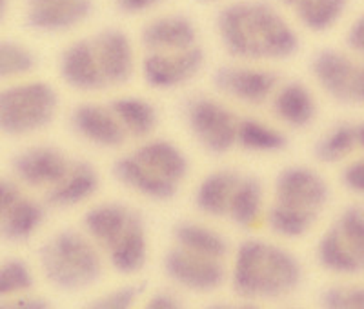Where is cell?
Instances as JSON below:
<instances>
[{"mask_svg":"<svg viewBox=\"0 0 364 309\" xmlns=\"http://www.w3.org/2000/svg\"><path fill=\"white\" fill-rule=\"evenodd\" d=\"M91 40L106 86H126L136 70L135 48L128 35L117 28H106L91 37Z\"/></svg>","mask_w":364,"mask_h":309,"instance_id":"17","label":"cell"},{"mask_svg":"<svg viewBox=\"0 0 364 309\" xmlns=\"http://www.w3.org/2000/svg\"><path fill=\"white\" fill-rule=\"evenodd\" d=\"M41 264L46 278L64 291L90 288L102 275L97 246L75 229L58 231L42 246Z\"/></svg>","mask_w":364,"mask_h":309,"instance_id":"6","label":"cell"},{"mask_svg":"<svg viewBox=\"0 0 364 309\" xmlns=\"http://www.w3.org/2000/svg\"><path fill=\"white\" fill-rule=\"evenodd\" d=\"M44 220V210L33 198L22 197L0 227V237L11 242H22L33 235Z\"/></svg>","mask_w":364,"mask_h":309,"instance_id":"29","label":"cell"},{"mask_svg":"<svg viewBox=\"0 0 364 309\" xmlns=\"http://www.w3.org/2000/svg\"><path fill=\"white\" fill-rule=\"evenodd\" d=\"M142 309H182V308L173 295H170V293H157V295H154V297L146 302V305Z\"/></svg>","mask_w":364,"mask_h":309,"instance_id":"39","label":"cell"},{"mask_svg":"<svg viewBox=\"0 0 364 309\" xmlns=\"http://www.w3.org/2000/svg\"><path fill=\"white\" fill-rule=\"evenodd\" d=\"M184 120L193 141L206 153L223 157L237 148L240 116L226 102L210 95H195L184 104Z\"/></svg>","mask_w":364,"mask_h":309,"instance_id":"8","label":"cell"},{"mask_svg":"<svg viewBox=\"0 0 364 309\" xmlns=\"http://www.w3.org/2000/svg\"><path fill=\"white\" fill-rule=\"evenodd\" d=\"M91 0H26V24L41 33H64L91 15Z\"/></svg>","mask_w":364,"mask_h":309,"instance_id":"18","label":"cell"},{"mask_svg":"<svg viewBox=\"0 0 364 309\" xmlns=\"http://www.w3.org/2000/svg\"><path fill=\"white\" fill-rule=\"evenodd\" d=\"M242 173L230 168L213 169L195 190V206L208 217H228Z\"/></svg>","mask_w":364,"mask_h":309,"instance_id":"23","label":"cell"},{"mask_svg":"<svg viewBox=\"0 0 364 309\" xmlns=\"http://www.w3.org/2000/svg\"><path fill=\"white\" fill-rule=\"evenodd\" d=\"M301 264L284 247L246 240L233 260V289L246 298H281L301 282Z\"/></svg>","mask_w":364,"mask_h":309,"instance_id":"4","label":"cell"},{"mask_svg":"<svg viewBox=\"0 0 364 309\" xmlns=\"http://www.w3.org/2000/svg\"><path fill=\"white\" fill-rule=\"evenodd\" d=\"M58 75L77 93H100L108 90L97 60L91 38H77L58 55Z\"/></svg>","mask_w":364,"mask_h":309,"instance_id":"16","label":"cell"},{"mask_svg":"<svg viewBox=\"0 0 364 309\" xmlns=\"http://www.w3.org/2000/svg\"><path fill=\"white\" fill-rule=\"evenodd\" d=\"M240 309H259V308H255V305H242Z\"/></svg>","mask_w":364,"mask_h":309,"instance_id":"43","label":"cell"},{"mask_svg":"<svg viewBox=\"0 0 364 309\" xmlns=\"http://www.w3.org/2000/svg\"><path fill=\"white\" fill-rule=\"evenodd\" d=\"M141 44L148 51H181L197 45L193 22L181 13L149 18L141 29Z\"/></svg>","mask_w":364,"mask_h":309,"instance_id":"20","label":"cell"},{"mask_svg":"<svg viewBox=\"0 0 364 309\" xmlns=\"http://www.w3.org/2000/svg\"><path fill=\"white\" fill-rule=\"evenodd\" d=\"M190 175V161L168 139L149 136L113 162V177L128 190L151 200H170Z\"/></svg>","mask_w":364,"mask_h":309,"instance_id":"2","label":"cell"},{"mask_svg":"<svg viewBox=\"0 0 364 309\" xmlns=\"http://www.w3.org/2000/svg\"><path fill=\"white\" fill-rule=\"evenodd\" d=\"M37 67V57L28 45L11 38H0V80L17 82L28 79Z\"/></svg>","mask_w":364,"mask_h":309,"instance_id":"30","label":"cell"},{"mask_svg":"<svg viewBox=\"0 0 364 309\" xmlns=\"http://www.w3.org/2000/svg\"><path fill=\"white\" fill-rule=\"evenodd\" d=\"M213 84L223 97L245 106L268 104L277 86L279 75L257 62L224 64L213 73Z\"/></svg>","mask_w":364,"mask_h":309,"instance_id":"11","label":"cell"},{"mask_svg":"<svg viewBox=\"0 0 364 309\" xmlns=\"http://www.w3.org/2000/svg\"><path fill=\"white\" fill-rule=\"evenodd\" d=\"M315 84L336 104L364 107V60L350 51L324 48L311 57Z\"/></svg>","mask_w":364,"mask_h":309,"instance_id":"10","label":"cell"},{"mask_svg":"<svg viewBox=\"0 0 364 309\" xmlns=\"http://www.w3.org/2000/svg\"><path fill=\"white\" fill-rule=\"evenodd\" d=\"M86 233L102 247L109 264L119 273L132 275L142 269L148 256V239L141 215L122 202H102L84 217Z\"/></svg>","mask_w":364,"mask_h":309,"instance_id":"5","label":"cell"},{"mask_svg":"<svg viewBox=\"0 0 364 309\" xmlns=\"http://www.w3.org/2000/svg\"><path fill=\"white\" fill-rule=\"evenodd\" d=\"M204 53L199 45L181 51H148L141 60L142 80L151 90H177L199 75Z\"/></svg>","mask_w":364,"mask_h":309,"instance_id":"12","label":"cell"},{"mask_svg":"<svg viewBox=\"0 0 364 309\" xmlns=\"http://www.w3.org/2000/svg\"><path fill=\"white\" fill-rule=\"evenodd\" d=\"M348 0H301L291 8L299 24L314 33H324L339 24Z\"/></svg>","mask_w":364,"mask_h":309,"instance_id":"27","label":"cell"},{"mask_svg":"<svg viewBox=\"0 0 364 309\" xmlns=\"http://www.w3.org/2000/svg\"><path fill=\"white\" fill-rule=\"evenodd\" d=\"M70 128L77 139L99 149H117L128 141L109 102L77 104L70 112Z\"/></svg>","mask_w":364,"mask_h":309,"instance_id":"15","label":"cell"},{"mask_svg":"<svg viewBox=\"0 0 364 309\" xmlns=\"http://www.w3.org/2000/svg\"><path fill=\"white\" fill-rule=\"evenodd\" d=\"M200 2H211V0H200Z\"/></svg>","mask_w":364,"mask_h":309,"instance_id":"44","label":"cell"},{"mask_svg":"<svg viewBox=\"0 0 364 309\" xmlns=\"http://www.w3.org/2000/svg\"><path fill=\"white\" fill-rule=\"evenodd\" d=\"M273 116L284 128L306 129L317 119V99L304 82L288 80L281 82L269 99Z\"/></svg>","mask_w":364,"mask_h":309,"instance_id":"19","label":"cell"},{"mask_svg":"<svg viewBox=\"0 0 364 309\" xmlns=\"http://www.w3.org/2000/svg\"><path fill=\"white\" fill-rule=\"evenodd\" d=\"M299 2H301V0H281V4L288 6V8H294V6L299 4Z\"/></svg>","mask_w":364,"mask_h":309,"instance_id":"41","label":"cell"},{"mask_svg":"<svg viewBox=\"0 0 364 309\" xmlns=\"http://www.w3.org/2000/svg\"><path fill=\"white\" fill-rule=\"evenodd\" d=\"M215 26L223 48L237 60H286L299 50L294 26L264 0L230 2L219 9Z\"/></svg>","mask_w":364,"mask_h":309,"instance_id":"1","label":"cell"},{"mask_svg":"<svg viewBox=\"0 0 364 309\" xmlns=\"http://www.w3.org/2000/svg\"><path fill=\"white\" fill-rule=\"evenodd\" d=\"M208 309H230V308H228L226 304H215V305H211V308H208Z\"/></svg>","mask_w":364,"mask_h":309,"instance_id":"42","label":"cell"},{"mask_svg":"<svg viewBox=\"0 0 364 309\" xmlns=\"http://www.w3.org/2000/svg\"><path fill=\"white\" fill-rule=\"evenodd\" d=\"M159 2H162V0H115L117 8H119L120 11L128 13V15L149 11V9H154Z\"/></svg>","mask_w":364,"mask_h":309,"instance_id":"38","label":"cell"},{"mask_svg":"<svg viewBox=\"0 0 364 309\" xmlns=\"http://www.w3.org/2000/svg\"><path fill=\"white\" fill-rule=\"evenodd\" d=\"M73 158L51 144H37L13 157V173L21 184L48 191L66 175Z\"/></svg>","mask_w":364,"mask_h":309,"instance_id":"13","label":"cell"},{"mask_svg":"<svg viewBox=\"0 0 364 309\" xmlns=\"http://www.w3.org/2000/svg\"><path fill=\"white\" fill-rule=\"evenodd\" d=\"M58 93L44 80L24 79L0 90V133L28 136L42 131L58 113Z\"/></svg>","mask_w":364,"mask_h":309,"instance_id":"7","label":"cell"},{"mask_svg":"<svg viewBox=\"0 0 364 309\" xmlns=\"http://www.w3.org/2000/svg\"><path fill=\"white\" fill-rule=\"evenodd\" d=\"M175 246H181L200 255L223 259L228 253V242L215 229L199 222H181L173 231Z\"/></svg>","mask_w":364,"mask_h":309,"instance_id":"28","label":"cell"},{"mask_svg":"<svg viewBox=\"0 0 364 309\" xmlns=\"http://www.w3.org/2000/svg\"><path fill=\"white\" fill-rule=\"evenodd\" d=\"M164 269L171 281L191 291H213L226 278L223 259L200 255L181 246L166 253Z\"/></svg>","mask_w":364,"mask_h":309,"instance_id":"14","label":"cell"},{"mask_svg":"<svg viewBox=\"0 0 364 309\" xmlns=\"http://www.w3.org/2000/svg\"><path fill=\"white\" fill-rule=\"evenodd\" d=\"M8 2L9 0H0V22L4 21L6 11H8Z\"/></svg>","mask_w":364,"mask_h":309,"instance_id":"40","label":"cell"},{"mask_svg":"<svg viewBox=\"0 0 364 309\" xmlns=\"http://www.w3.org/2000/svg\"><path fill=\"white\" fill-rule=\"evenodd\" d=\"M33 286V275L22 260H8L0 266V298L28 291Z\"/></svg>","mask_w":364,"mask_h":309,"instance_id":"31","label":"cell"},{"mask_svg":"<svg viewBox=\"0 0 364 309\" xmlns=\"http://www.w3.org/2000/svg\"><path fill=\"white\" fill-rule=\"evenodd\" d=\"M0 309H50L48 302L38 297L0 298Z\"/></svg>","mask_w":364,"mask_h":309,"instance_id":"37","label":"cell"},{"mask_svg":"<svg viewBox=\"0 0 364 309\" xmlns=\"http://www.w3.org/2000/svg\"><path fill=\"white\" fill-rule=\"evenodd\" d=\"M364 153V119L337 122L318 136L314 157L323 164L336 166Z\"/></svg>","mask_w":364,"mask_h":309,"instance_id":"21","label":"cell"},{"mask_svg":"<svg viewBox=\"0 0 364 309\" xmlns=\"http://www.w3.org/2000/svg\"><path fill=\"white\" fill-rule=\"evenodd\" d=\"M141 295L139 286H122L93 298L84 309H132Z\"/></svg>","mask_w":364,"mask_h":309,"instance_id":"33","label":"cell"},{"mask_svg":"<svg viewBox=\"0 0 364 309\" xmlns=\"http://www.w3.org/2000/svg\"><path fill=\"white\" fill-rule=\"evenodd\" d=\"M341 184L355 197L364 198V153L344 162L341 169Z\"/></svg>","mask_w":364,"mask_h":309,"instance_id":"34","label":"cell"},{"mask_svg":"<svg viewBox=\"0 0 364 309\" xmlns=\"http://www.w3.org/2000/svg\"><path fill=\"white\" fill-rule=\"evenodd\" d=\"M346 48L350 53L364 60V13L350 24L346 31Z\"/></svg>","mask_w":364,"mask_h":309,"instance_id":"36","label":"cell"},{"mask_svg":"<svg viewBox=\"0 0 364 309\" xmlns=\"http://www.w3.org/2000/svg\"><path fill=\"white\" fill-rule=\"evenodd\" d=\"M264 211V188L261 180L252 175H242L228 217L240 227H253Z\"/></svg>","mask_w":364,"mask_h":309,"instance_id":"26","label":"cell"},{"mask_svg":"<svg viewBox=\"0 0 364 309\" xmlns=\"http://www.w3.org/2000/svg\"><path fill=\"white\" fill-rule=\"evenodd\" d=\"M22 197L24 193L17 182L9 180V178H0V227Z\"/></svg>","mask_w":364,"mask_h":309,"instance_id":"35","label":"cell"},{"mask_svg":"<svg viewBox=\"0 0 364 309\" xmlns=\"http://www.w3.org/2000/svg\"><path fill=\"white\" fill-rule=\"evenodd\" d=\"M323 309H364V286L330 288L321 297Z\"/></svg>","mask_w":364,"mask_h":309,"instance_id":"32","label":"cell"},{"mask_svg":"<svg viewBox=\"0 0 364 309\" xmlns=\"http://www.w3.org/2000/svg\"><path fill=\"white\" fill-rule=\"evenodd\" d=\"M99 185L100 175L95 166L82 158H73L66 175L46 191V200L60 210L80 206L99 191Z\"/></svg>","mask_w":364,"mask_h":309,"instance_id":"22","label":"cell"},{"mask_svg":"<svg viewBox=\"0 0 364 309\" xmlns=\"http://www.w3.org/2000/svg\"><path fill=\"white\" fill-rule=\"evenodd\" d=\"M330 200V185L321 171L302 164L286 166L273 184L268 226L286 239L306 235Z\"/></svg>","mask_w":364,"mask_h":309,"instance_id":"3","label":"cell"},{"mask_svg":"<svg viewBox=\"0 0 364 309\" xmlns=\"http://www.w3.org/2000/svg\"><path fill=\"white\" fill-rule=\"evenodd\" d=\"M317 259L339 275L364 273V207L348 206L318 240Z\"/></svg>","mask_w":364,"mask_h":309,"instance_id":"9","label":"cell"},{"mask_svg":"<svg viewBox=\"0 0 364 309\" xmlns=\"http://www.w3.org/2000/svg\"><path fill=\"white\" fill-rule=\"evenodd\" d=\"M288 144L284 131L277 124L259 116H240L237 148L252 155H275Z\"/></svg>","mask_w":364,"mask_h":309,"instance_id":"25","label":"cell"},{"mask_svg":"<svg viewBox=\"0 0 364 309\" xmlns=\"http://www.w3.org/2000/svg\"><path fill=\"white\" fill-rule=\"evenodd\" d=\"M124 135L133 141H146L155 136L159 112L151 100L139 95H120L109 102Z\"/></svg>","mask_w":364,"mask_h":309,"instance_id":"24","label":"cell"}]
</instances>
